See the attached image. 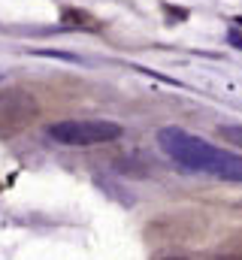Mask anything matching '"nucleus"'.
<instances>
[{
    "label": "nucleus",
    "mask_w": 242,
    "mask_h": 260,
    "mask_svg": "<svg viewBox=\"0 0 242 260\" xmlns=\"http://www.w3.org/2000/svg\"><path fill=\"white\" fill-rule=\"evenodd\" d=\"M158 145L164 148L167 157H173L188 173H209L224 182H242V157L233 151L215 148L206 139L188 133L182 127L158 130Z\"/></svg>",
    "instance_id": "1"
},
{
    "label": "nucleus",
    "mask_w": 242,
    "mask_h": 260,
    "mask_svg": "<svg viewBox=\"0 0 242 260\" xmlns=\"http://www.w3.org/2000/svg\"><path fill=\"white\" fill-rule=\"evenodd\" d=\"M121 124L100 121V118H67L58 124H49V136L60 145H97V142H115L121 139Z\"/></svg>",
    "instance_id": "2"
},
{
    "label": "nucleus",
    "mask_w": 242,
    "mask_h": 260,
    "mask_svg": "<svg viewBox=\"0 0 242 260\" xmlns=\"http://www.w3.org/2000/svg\"><path fill=\"white\" fill-rule=\"evenodd\" d=\"M37 115V100L34 94L21 91V88H6L0 91V121H9V124H21L27 118Z\"/></svg>",
    "instance_id": "3"
},
{
    "label": "nucleus",
    "mask_w": 242,
    "mask_h": 260,
    "mask_svg": "<svg viewBox=\"0 0 242 260\" xmlns=\"http://www.w3.org/2000/svg\"><path fill=\"white\" fill-rule=\"evenodd\" d=\"M218 136H221L227 145L242 148V124H221V127H218Z\"/></svg>",
    "instance_id": "4"
}]
</instances>
